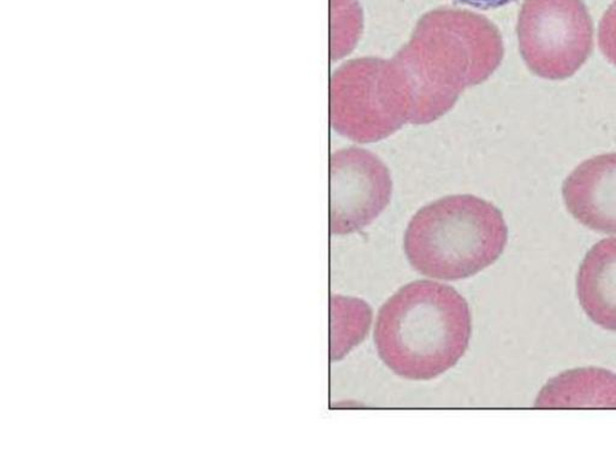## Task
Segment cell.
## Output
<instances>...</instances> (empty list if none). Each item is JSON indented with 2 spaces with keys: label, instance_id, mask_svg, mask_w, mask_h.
I'll list each match as a JSON object with an SVG mask.
<instances>
[{
  "label": "cell",
  "instance_id": "8fae6325",
  "mask_svg": "<svg viewBox=\"0 0 616 462\" xmlns=\"http://www.w3.org/2000/svg\"><path fill=\"white\" fill-rule=\"evenodd\" d=\"M460 2L474 6H497L506 4V3L510 2V0H460Z\"/></svg>",
  "mask_w": 616,
  "mask_h": 462
},
{
  "label": "cell",
  "instance_id": "30bf717a",
  "mask_svg": "<svg viewBox=\"0 0 616 462\" xmlns=\"http://www.w3.org/2000/svg\"><path fill=\"white\" fill-rule=\"evenodd\" d=\"M598 46L604 57L616 67V0L602 16L598 26Z\"/></svg>",
  "mask_w": 616,
  "mask_h": 462
},
{
  "label": "cell",
  "instance_id": "ba28073f",
  "mask_svg": "<svg viewBox=\"0 0 616 462\" xmlns=\"http://www.w3.org/2000/svg\"><path fill=\"white\" fill-rule=\"evenodd\" d=\"M580 306L594 324L616 331V237L593 246L577 278Z\"/></svg>",
  "mask_w": 616,
  "mask_h": 462
},
{
  "label": "cell",
  "instance_id": "6da1fadb",
  "mask_svg": "<svg viewBox=\"0 0 616 462\" xmlns=\"http://www.w3.org/2000/svg\"><path fill=\"white\" fill-rule=\"evenodd\" d=\"M503 53L499 29L482 15L442 8L421 17L409 43L394 57L412 94V123L440 118L466 87L493 74Z\"/></svg>",
  "mask_w": 616,
  "mask_h": 462
},
{
  "label": "cell",
  "instance_id": "5b68a950",
  "mask_svg": "<svg viewBox=\"0 0 616 462\" xmlns=\"http://www.w3.org/2000/svg\"><path fill=\"white\" fill-rule=\"evenodd\" d=\"M516 34L527 68L552 81L572 77L593 50V21L584 0H525Z\"/></svg>",
  "mask_w": 616,
  "mask_h": 462
},
{
  "label": "cell",
  "instance_id": "3957f363",
  "mask_svg": "<svg viewBox=\"0 0 616 462\" xmlns=\"http://www.w3.org/2000/svg\"><path fill=\"white\" fill-rule=\"evenodd\" d=\"M507 239L506 220L496 206L474 195H451L418 211L403 247L419 273L456 280L495 263Z\"/></svg>",
  "mask_w": 616,
  "mask_h": 462
},
{
  "label": "cell",
  "instance_id": "9c48e42d",
  "mask_svg": "<svg viewBox=\"0 0 616 462\" xmlns=\"http://www.w3.org/2000/svg\"><path fill=\"white\" fill-rule=\"evenodd\" d=\"M541 408H616V376L601 368H581L560 374L543 388Z\"/></svg>",
  "mask_w": 616,
  "mask_h": 462
},
{
  "label": "cell",
  "instance_id": "7a4b0ae2",
  "mask_svg": "<svg viewBox=\"0 0 616 462\" xmlns=\"http://www.w3.org/2000/svg\"><path fill=\"white\" fill-rule=\"evenodd\" d=\"M471 332L468 305L454 288L416 280L382 306L374 343L383 363L398 376L426 380L461 359Z\"/></svg>",
  "mask_w": 616,
  "mask_h": 462
},
{
  "label": "cell",
  "instance_id": "8992f818",
  "mask_svg": "<svg viewBox=\"0 0 616 462\" xmlns=\"http://www.w3.org/2000/svg\"><path fill=\"white\" fill-rule=\"evenodd\" d=\"M330 193V231L350 234L373 222L389 204L390 173L371 152L342 149L331 157Z\"/></svg>",
  "mask_w": 616,
  "mask_h": 462
},
{
  "label": "cell",
  "instance_id": "52a82bcc",
  "mask_svg": "<svg viewBox=\"0 0 616 462\" xmlns=\"http://www.w3.org/2000/svg\"><path fill=\"white\" fill-rule=\"evenodd\" d=\"M566 208L584 227L616 235V152L578 165L562 186Z\"/></svg>",
  "mask_w": 616,
  "mask_h": 462
},
{
  "label": "cell",
  "instance_id": "277c9868",
  "mask_svg": "<svg viewBox=\"0 0 616 462\" xmlns=\"http://www.w3.org/2000/svg\"><path fill=\"white\" fill-rule=\"evenodd\" d=\"M413 100L398 63L378 58L348 62L331 79V123L359 142L377 141L412 123Z\"/></svg>",
  "mask_w": 616,
  "mask_h": 462
}]
</instances>
